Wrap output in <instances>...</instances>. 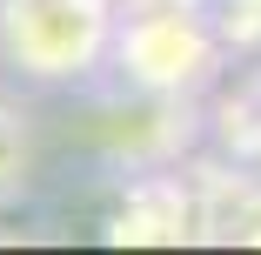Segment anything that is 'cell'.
Masks as SVG:
<instances>
[{"mask_svg": "<svg viewBox=\"0 0 261 255\" xmlns=\"http://www.w3.org/2000/svg\"><path fill=\"white\" fill-rule=\"evenodd\" d=\"M87 34H94L87 0H0V47L27 74H74Z\"/></svg>", "mask_w": 261, "mask_h": 255, "instance_id": "cell-1", "label": "cell"}]
</instances>
